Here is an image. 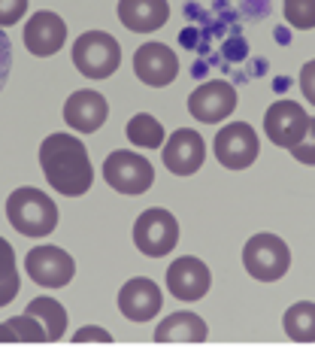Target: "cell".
<instances>
[{
	"label": "cell",
	"mask_w": 315,
	"mask_h": 352,
	"mask_svg": "<svg viewBox=\"0 0 315 352\" xmlns=\"http://www.w3.org/2000/svg\"><path fill=\"white\" fill-rule=\"evenodd\" d=\"M40 167L46 182L64 197H79L91 192L94 167L88 149L73 134H49L40 143Z\"/></svg>",
	"instance_id": "6da1fadb"
},
{
	"label": "cell",
	"mask_w": 315,
	"mask_h": 352,
	"mask_svg": "<svg viewBox=\"0 0 315 352\" xmlns=\"http://www.w3.org/2000/svg\"><path fill=\"white\" fill-rule=\"evenodd\" d=\"M6 219L19 234L43 240L58 228V207L46 192L34 186H21L6 197Z\"/></svg>",
	"instance_id": "7a4b0ae2"
},
{
	"label": "cell",
	"mask_w": 315,
	"mask_h": 352,
	"mask_svg": "<svg viewBox=\"0 0 315 352\" xmlns=\"http://www.w3.org/2000/svg\"><path fill=\"white\" fill-rule=\"evenodd\" d=\"M243 267L252 280L276 283L288 274L291 267V249L279 234H255L243 246Z\"/></svg>",
	"instance_id": "3957f363"
},
{
	"label": "cell",
	"mask_w": 315,
	"mask_h": 352,
	"mask_svg": "<svg viewBox=\"0 0 315 352\" xmlns=\"http://www.w3.org/2000/svg\"><path fill=\"white\" fill-rule=\"evenodd\" d=\"M73 64L88 79H109L121 64V46L106 31H85L73 43Z\"/></svg>",
	"instance_id": "277c9868"
},
{
	"label": "cell",
	"mask_w": 315,
	"mask_h": 352,
	"mask_svg": "<svg viewBox=\"0 0 315 352\" xmlns=\"http://www.w3.org/2000/svg\"><path fill=\"white\" fill-rule=\"evenodd\" d=\"M179 243V222L170 210L149 207L134 222V246L149 258H164Z\"/></svg>",
	"instance_id": "5b68a950"
},
{
	"label": "cell",
	"mask_w": 315,
	"mask_h": 352,
	"mask_svg": "<svg viewBox=\"0 0 315 352\" xmlns=\"http://www.w3.org/2000/svg\"><path fill=\"white\" fill-rule=\"evenodd\" d=\"M104 179L119 195H145L155 182V167L149 158L137 155L134 149H115L104 161Z\"/></svg>",
	"instance_id": "8992f818"
},
{
	"label": "cell",
	"mask_w": 315,
	"mask_h": 352,
	"mask_svg": "<svg viewBox=\"0 0 315 352\" xmlns=\"http://www.w3.org/2000/svg\"><path fill=\"white\" fill-rule=\"evenodd\" d=\"M212 152H215L218 164L228 170H246L252 167L261 155V140L248 122H231L212 140Z\"/></svg>",
	"instance_id": "52a82bcc"
},
{
	"label": "cell",
	"mask_w": 315,
	"mask_h": 352,
	"mask_svg": "<svg viewBox=\"0 0 315 352\" xmlns=\"http://www.w3.org/2000/svg\"><path fill=\"white\" fill-rule=\"evenodd\" d=\"M25 270L40 289H64L76 276V261L61 246L43 243L25 255Z\"/></svg>",
	"instance_id": "ba28073f"
},
{
	"label": "cell",
	"mask_w": 315,
	"mask_h": 352,
	"mask_svg": "<svg viewBox=\"0 0 315 352\" xmlns=\"http://www.w3.org/2000/svg\"><path fill=\"white\" fill-rule=\"evenodd\" d=\"M237 104H240L237 88L231 82H224V79H209V82L197 85L188 94V113L203 124H218V122L231 119Z\"/></svg>",
	"instance_id": "9c48e42d"
},
{
	"label": "cell",
	"mask_w": 315,
	"mask_h": 352,
	"mask_svg": "<svg viewBox=\"0 0 315 352\" xmlns=\"http://www.w3.org/2000/svg\"><path fill=\"white\" fill-rule=\"evenodd\" d=\"M161 158L173 176H194L207 158V143L194 128H179L161 146Z\"/></svg>",
	"instance_id": "30bf717a"
},
{
	"label": "cell",
	"mask_w": 315,
	"mask_h": 352,
	"mask_svg": "<svg viewBox=\"0 0 315 352\" xmlns=\"http://www.w3.org/2000/svg\"><path fill=\"white\" fill-rule=\"evenodd\" d=\"M306 128H310V116L297 100H276L264 116V134L279 149H291L294 143H300Z\"/></svg>",
	"instance_id": "8fae6325"
},
{
	"label": "cell",
	"mask_w": 315,
	"mask_h": 352,
	"mask_svg": "<svg viewBox=\"0 0 315 352\" xmlns=\"http://www.w3.org/2000/svg\"><path fill=\"white\" fill-rule=\"evenodd\" d=\"M134 73L143 85L164 88L179 76V58L164 43H143L134 52Z\"/></svg>",
	"instance_id": "7c38bea8"
},
{
	"label": "cell",
	"mask_w": 315,
	"mask_h": 352,
	"mask_svg": "<svg viewBox=\"0 0 315 352\" xmlns=\"http://www.w3.org/2000/svg\"><path fill=\"white\" fill-rule=\"evenodd\" d=\"M167 289L179 300H200L212 289V270L194 255H182L167 267Z\"/></svg>",
	"instance_id": "4fadbf2b"
},
{
	"label": "cell",
	"mask_w": 315,
	"mask_h": 352,
	"mask_svg": "<svg viewBox=\"0 0 315 352\" xmlns=\"http://www.w3.org/2000/svg\"><path fill=\"white\" fill-rule=\"evenodd\" d=\"M164 307V292L158 289L155 280L149 276H134L121 285L119 292V310L130 322H149L155 319Z\"/></svg>",
	"instance_id": "5bb4252c"
},
{
	"label": "cell",
	"mask_w": 315,
	"mask_h": 352,
	"mask_svg": "<svg viewBox=\"0 0 315 352\" xmlns=\"http://www.w3.org/2000/svg\"><path fill=\"white\" fill-rule=\"evenodd\" d=\"M67 43V21L52 10H40L25 21V46L27 52L36 58H49L61 52V46Z\"/></svg>",
	"instance_id": "9a60e30c"
},
{
	"label": "cell",
	"mask_w": 315,
	"mask_h": 352,
	"mask_svg": "<svg viewBox=\"0 0 315 352\" xmlns=\"http://www.w3.org/2000/svg\"><path fill=\"white\" fill-rule=\"evenodd\" d=\"M109 116V104L100 91L82 88V91H73L64 104V122L70 124L79 134H94V131L104 128Z\"/></svg>",
	"instance_id": "2e32d148"
},
{
	"label": "cell",
	"mask_w": 315,
	"mask_h": 352,
	"mask_svg": "<svg viewBox=\"0 0 315 352\" xmlns=\"http://www.w3.org/2000/svg\"><path fill=\"white\" fill-rule=\"evenodd\" d=\"M119 21L134 34H152L170 21L167 0H119Z\"/></svg>",
	"instance_id": "e0dca14e"
},
{
	"label": "cell",
	"mask_w": 315,
	"mask_h": 352,
	"mask_svg": "<svg viewBox=\"0 0 315 352\" xmlns=\"http://www.w3.org/2000/svg\"><path fill=\"white\" fill-rule=\"evenodd\" d=\"M152 337H155V343H203L209 337V325L197 313L182 310L161 319Z\"/></svg>",
	"instance_id": "ac0fdd59"
},
{
	"label": "cell",
	"mask_w": 315,
	"mask_h": 352,
	"mask_svg": "<svg viewBox=\"0 0 315 352\" xmlns=\"http://www.w3.org/2000/svg\"><path fill=\"white\" fill-rule=\"evenodd\" d=\"M25 313H31V316H36L43 322V328H46V334H49V343L61 340V337L67 334V310H64L61 300H55L49 295H40V298H34L31 304H27Z\"/></svg>",
	"instance_id": "d6986e66"
},
{
	"label": "cell",
	"mask_w": 315,
	"mask_h": 352,
	"mask_svg": "<svg viewBox=\"0 0 315 352\" xmlns=\"http://www.w3.org/2000/svg\"><path fill=\"white\" fill-rule=\"evenodd\" d=\"M285 334L294 343H315V300H297L282 316Z\"/></svg>",
	"instance_id": "ffe728a7"
},
{
	"label": "cell",
	"mask_w": 315,
	"mask_h": 352,
	"mask_svg": "<svg viewBox=\"0 0 315 352\" xmlns=\"http://www.w3.org/2000/svg\"><path fill=\"white\" fill-rule=\"evenodd\" d=\"M124 134H128V140L134 146H140V149H158V146H164V140H167L164 124L152 113H137L134 119L128 122Z\"/></svg>",
	"instance_id": "44dd1931"
},
{
	"label": "cell",
	"mask_w": 315,
	"mask_h": 352,
	"mask_svg": "<svg viewBox=\"0 0 315 352\" xmlns=\"http://www.w3.org/2000/svg\"><path fill=\"white\" fill-rule=\"evenodd\" d=\"M21 280L16 270V249H12L10 240L0 237V307L12 304L19 298Z\"/></svg>",
	"instance_id": "7402d4cb"
},
{
	"label": "cell",
	"mask_w": 315,
	"mask_h": 352,
	"mask_svg": "<svg viewBox=\"0 0 315 352\" xmlns=\"http://www.w3.org/2000/svg\"><path fill=\"white\" fill-rule=\"evenodd\" d=\"M282 12L294 31H312L315 28V0H285Z\"/></svg>",
	"instance_id": "603a6c76"
},
{
	"label": "cell",
	"mask_w": 315,
	"mask_h": 352,
	"mask_svg": "<svg viewBox=\"0 0 315 352\" xmlns=\"http://www.w3.org/2000/svg\"><path fill=\"white\" fill-rule=\"evenodd\" d=\"M10 328L16 331L19 343H49V334L43 328V322L31 316V313H21V316H12L10 319Z\"/></svg>",
	"instance_id": "cb8c5ba5"
},
{
	"label": "cell",
	"mask_w": 315,
	"mask_h": 352,
	"mask_svg": "<svg viewBox=\"0 0 315 352\" xmlns=\"http://www.w3.org/2000/svg\"><path fill=\"white\" fill-rule=\"evenodd\" d=\"M291 155H294V161H300L303 167H315V119L310 116V128H306L303 140L291 146Z\"/></svg>",
	"instance_id": "d4e9b609"
},
{
	"label": "cell",
	"mask_w": 315,
	"mask_h": 352,
	"mask_svg": "<svg viewBox=\"0 0 315 352\" xmlns=\"http://www.w3.org/2000/svg\"><path fill=\"white\" fill-rule=\"evenodd\" d=\"M27 16V0H0V28L16 25Z\"/></svg>",
	"instance_id": "484cf974"
},
{
	"label": "cell",
	"mask_w": 315,
	"mask_h": 352,
	"mask_svg": "<svg viewBox=\"0 0 315 352\" xmlns=\"http://www.w3.org/2000/svg\"><path fill=\"white\" fill-rule=\"evenodd\" d=\"M73 343H113V334L100 325H82L76 334L70 337Z\"/></svg>",
	"instance_id": "4316f807"
},
{
	"label": "cell",
	"mask_w": 315,
	"mask_h": 352,
	"mask_svg": "<svg viewBox=\"0 0 315 352\" xmlns=\"http://www.w3.org/2000/svg\"><path fill=\"white\" fill-rule=\"evenodd\" d=\"M10 70H12V43L3 28H0V91H3L6 79H10Z\"/></svg>",
	"instance_id": "83f0119b"
},
{
	"label": "cell",
	"mask_w": 315,
	"mask_h": 352,
	"mask_svg": "<svg viewBox=\"0 0 315 352\" xmlns=\"http://www.w3.org/2000/svg\"><path fill=\"white\" fill-rule=\"evenodd\" d=\"M300 91H303V98L315 107V58L300 67Z\"/></svg>",
	"instance_id": "f1b7e54d"
},
{
	"label": "cell",
	"mask_w": 315,
	"mask_h": 352,
	"mask_svg": "<svg viewBox=\"0 0 315 352\" xmlns=\"http://www.w3.org/2000/svg\"><path fill=\"white\" fill-rule=\"evenodd\" d=\"M12 340L19 343V337H16V331L10 328V322H0V343H12Z\"/></svg>",
	"instance_id": "f546056e"
}]
</instances>
